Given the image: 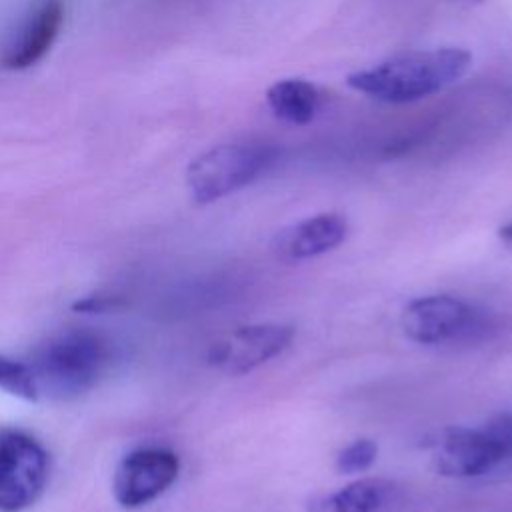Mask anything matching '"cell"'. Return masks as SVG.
<instances>
[{
    "mask_svg": "<svg viewBox=\"0 0 512 512\" xmlns=\"http://www.w3.org/2000/svg\"><path fill=\"white\" fill-rule=\"evenodd\" d=\"M472 64L462 48H436L396 54L380 64L358 70L346 84L370 98L388 104H406L428 98L460 80Z\"/></svg>",
    "mask_w": 512,
    "mask_h": 512,
    "instance_id": "obj_1",
    "label": "cell"
},
{
    "mask_svg": "<svg viewBox=\"0 0 512 512\" xmlns=\"http://www.w3.org/2000/svg\"><path fill=\"white\" fill-rule=\"evenodd\" d=\"M26 362L32 368L40 396L70 400L98 384L112 362V348L94 330L68 328L36 346Z\"/></svg>",
    "mask_w": 512,
    "mask_h": 512,
    "instance_id": "obj_2",
    "label": "cell"
},
{
    "mask_svg": "<svg viewBox=\"0 0 512 512\" xmlns=\"http://www.w3.org/2000/svg\"><path fill=\"white\" fill-rule=\"evenodd\" d=\"M276 160V150L256 142L220 144L198 158L186 170V186L196 204L216 202L262 176Z\"/></svg>",
    "mask_w": 512,
    "mask_h": 512,
    "instance_id": "obj_3",
    "label": "cell"
},
{
    "mask_svg": "<svg viewBox=\"0 0 512 512\" xmlns=\"http://www.w3.org/2000/svg\"><path fill=\"white\" fill-rule=\"evenodd\" d=\"M512 458V414H498L480 428H448L434 444L438 474L472 478Z\"/></svg>",
    "mask_w": 512,
    "mask_h": 512,
    "instance_id": "obj_4",
    "label": "cell"
},
{
    "mask_svg": "<svg viewBox=\"0 0 512 512\" xmlns=\"http://www.w3.org/2000/svg\"><path fill=\"white\" fill-rule=\"evenodd\" d=\"M50 474L46 448L30 432L0 424V512L28 510Z\"/></svg>",
    "mask_w": 512,
    "mask_h": 512,
    "instance_id": "obj_5",
    "label": "cell"
},
{
    "mask_svg": "<svg viewBox=\"0 0 512 512\" xmlns=\"http://www.w3.org/2000/svg\"><path fill=\"white\" fill-rule=\"evenodd\" d=\"M404 334L418 344L474 342L488 332V318L460 298L434 294L406 304L400 316Z\"/></svg>",
    "mask_w": 512,
    "mask_h": 512,
    "instance_id": "obj_6",
    "label": "cell"
},
{
    "mask_svg": "<svg viewBox=\"0 0 512 512\" xmlns=\"http://www.w3.org/2000/svg\"><path fill=\"white\" fill-rule=\"evenodd\" d=\"M178 456L162 446H142L128 452L114 468V500L128 510L142 508L162 496L178 478Z\"/></svg>",
    "mask_w": 512,
    "mask_h": 512,
    "instance_id": "obj_7",
    "label": "cell"
},
{
    "mask_svg": "<svg viewBox=\"0 0 512 512\" xmlns=\"http://www.w3.org/2000/svg\"><path fill=\"white\" fill-rule=\"evenodd\" d=\"M294 338V328L288 324L266 322L240 326L208 348V364L216 370L242 376L268 360L282 354Z\"/></svg>",
    "mask_w": 512,
    "mask_h": 512,
    "instance_id": "obj_8",
    "label": "cell"
},
{
    "mask_svg": "<svg viewBox=\"0 0 512 512\" xmlns=\"http://www.w3.org/2000/svg\"><path fill=\"white\" fill-rule=\"evenodd\" d=\"M348 234L342 214L324 212L282 228L274 238V254L286 262L308 260L340 246Z\"/></svg>",
    "mask_w": 512,
    "mask_h": 512,
    "instance_id": "obj_9",
    "label": "cell"
},
{
    "mask_svg": "<svg viewBox=\"0 0 512 512\" xmlns=\"http://www.w3.org/2000/svg\"><path fill=\"white\" fill-rule=\"evenodd\" d=\"M64 22V6L60 0H44L36 12L28 18L18 38L6 48L2 56V66L10 70H24L40 62L54 40Z\"/></svg>",
    "mask_w": 512,
    "mask_h": 512,
    "instance_id": "obj_10",
    "label": "cell"
},
{
    "mask_svg": "<svg viewBox=\"0 0 512 512\" xmlns=\"http://www.w3.org/2000/svg\"><path fill=\"white\" fill-rule=\"evenodd\" d=\"M270 110L284 122L304 126L308 124L318 108L316 88L300 78H286L274 82L266 92Z\"/></svg>",
    "mask_w": 512,
    "mask_h": 512,
    "instance_id": "obj_11",
    "label": "cell"
},
{
    "mask_svg": "<svg viewBox=\"0 0 512 512\" xmlns=\"http://www.w3.org/2000/svg\"><path fill=\"white\" fill-rule=\"evenodd\" d=\"M388 488L382 480L362 478L314 500L306 512H376L384 504Z\"/></svg>",
    "mask_w": 512,
    "mask_h": 512,
    "instance_id": "obj_12",
    "label": "cell"
},
{
    "mask_svg": "<svg viewBox=\"0 0 512 512\" xmlns=\"http://www.w3.org/2000/svg\"><path fill=\"white\" fill-rule=\"evenodd\" d=\"M0 390L28 402H36L40 398V390L30 364L24 360L2 356V354H0Z\"/></svg>",
    "mask_w": 512,
    "mask_h": 512,
    "instance_id": "obj_13",
    "label": "cell"
},
{
    "mask_svg": "<svg viewBox=\"0 0 512 512\" xmlns=\"http://www.w3.org/2000/svg\"><path fill=\"white\" fill-rule=\"evenodd\" d=\"M378 456V446L370 438H358L344 446L336 456V470L342 474H354L368 470Z\"/></svg>",
    "mask_w": 512,
    "mask_h": 512,
    "instance_id": "obj_14",
    "label": "cell"
},
{
    "mask_svg": "<svg viewBox=\"0 0 512 512\" xmlns=\"http://www.w3.org/2000/svg\"><path fill=\"white\" fill-rule=\"evenodd\" d=\"M500 236H502L506 242H512V222L506 224V226L500 230Z\"/></svg>",
    "mask_w": 512,
    "mask_h": 512,
    "instance_id": "obj_15",
    "label": "cell"
}]
</instances>
